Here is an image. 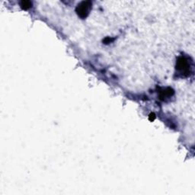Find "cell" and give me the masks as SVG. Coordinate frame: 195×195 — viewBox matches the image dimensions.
<instances>
[{
  "label": "cell",
  "instance_id": "obj_5",
  "mask_svg": "<svg viewBox=\"0 0 195 195\" xmlns=\"http://www.w3.org/2000/svg\"><path fill=\"white\" fill-rule=\"evenodd\" d=\"M155 118V115L154 113H151L150 114H149V120H154Z\"/></svg>",
  "mask_w": 195,
  "mask_h": 195
},
{
  "label": "cell",
  "instance_id": "obj_2",
  "mask_svg": "<svg viewBox=\"0 0 195 195\" xmlns=\"http://www.w3.org/2000/svg\"><path fill=\"white\" fill-rule=\"evenodd\" d=\"M176 69L180 73H183L186 76L188 75L189 70H190V64H189L188 60L183 56L178 58L176 63Z\"/></svg>",
  "mask_w": 195,
  "mask_h": 195
},
{
  "label": "cell",
  "instance_id": "obj_4",
  "mask_svg": "<svg viewBox=\"0 0 195 195\" xmlns=\"http://www.w3.org/2000/svg\"><path fill=\"white\" fill-rule=\"evenodd\" d=\"M21 8L22 9H24V10H28V9H29L31 7V5H32V3H31V2H29V1H22V2H21Z\"/></svg>",
  "mask_w": 195,
  "mask_h": 195
},
{
  "label": "cell",
  "instance_id": "obj_1",
  "mask_svg": "<svg viewBox=\"0 0 195 195\" xmlns=\"http://www.w3.org/2000/svg\"><path fill=\"white\" fill-rule=\"evenodd\" d=\"M91 5H92V3L90 1H83L78 5L76 7V9H75L76 13L80 18H86L91 10Z\"/></svg>",
  "mask_w": 195,
  "mask_h": 195
},
{
  "label": "cell",
  "instance_id": "obj_3",
  "mask_svg": "<svg viewBox=\"0 0 195 195\" xmlns=\"http://www.w3.org/2000/svg\"><path fill=\"white\" fill-rule=\"evenodd\" d=\"M174 94V91L172 89H170V88H168V89H165L164 91H162L161 94H160V98L161 99H165V98L170 97Z\"/></svg>",
  "mask_w": 195,
  "mask_h": 195
}]
</instances>
